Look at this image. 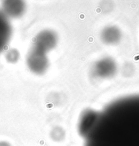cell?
I'll return each instance as SVG.
<instances>
[{"label":"cell","instance_id":"cell-3","mask_svg":"<svg viewBox=\"0 0 139 146\" xmlns=\"http://www.w3.org/2000/svg\"><path fill=\"white\" fill-rule=\"evenodd\" d=\"M0 146H10V145L6 142H0Z\"/></svg>","mask_w":139,"mask_h":146},{"label":"cell","instance_id":"cell-1","mask_svg":"<svg viewBox=\"0 0 139 146\" xmlns=\"http://www.w3.org/2000/svg\"><path fill=\"white\" fill-rule=\"evenodd\" d=\"M86 146H139V95L126 97L93 113L82 135Z\"/></svg>","mask_w":139,"mask_h":146},{"label":"cell","instance_id":"cell-2","mask_svg":"<svg viewBox=\"0 0 139 146\" xmlns=\"http://www.w3.org/2000/svg\"><path fill=\"white\" fill-rule=\"evenodd\" d=\"M10 32L9 23L3 14L0 13V51L9 40Z\"/></svg>","mask_w":139,"mask_h":146}]
</instances>
